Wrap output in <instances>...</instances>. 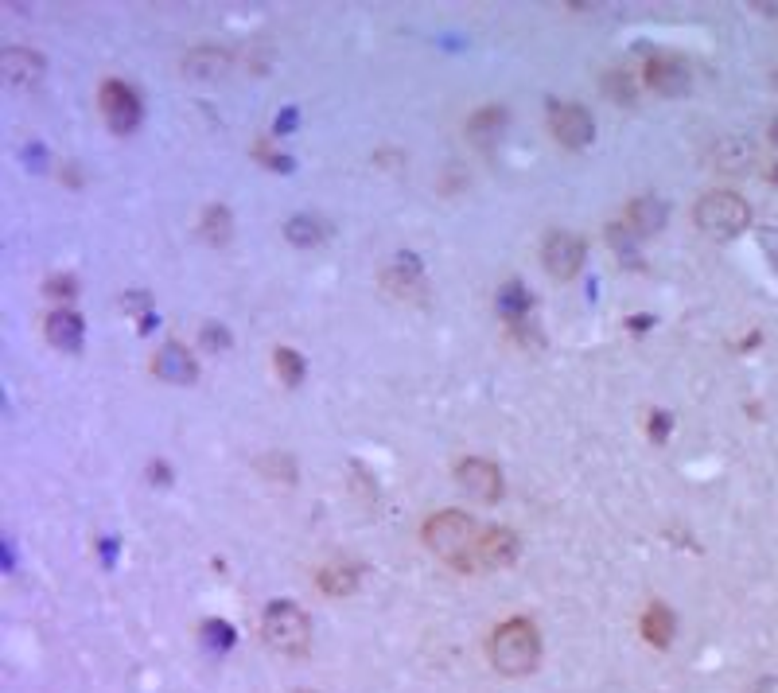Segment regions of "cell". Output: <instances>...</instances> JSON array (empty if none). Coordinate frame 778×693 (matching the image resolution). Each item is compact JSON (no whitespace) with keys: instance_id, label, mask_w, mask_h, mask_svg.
I'll return each instance as SVG.
<instances>
[{"instance_id":"cell-24","label":"cell","mask_w":778,"mask_h":693,"mask_svg":"<svg viewBox=\"0 0 778 693\" xmlns=\"http://www.w3.org/2000/svg\"><path fill=\"white\" fill-rule=\"evenodd\" d=\"M277 374H281V382H288V386H300V378H304V359L292 351V347H281L277 351Z\"/></svg>"},{"instance_id":"cell-17","label":"cell","mask_w":778,"mask_h":693,"mask_svg":"<svg viewBox=\"0 0 778 693\" xmlns=\"http://www.w3.org/2000/svg\"><path fill=\"white\" fill-rule=\"evenodd\" d=\"M502 125H506V110L487 106V110H479L475 117H471V121H467V133H471V141H479V145H491V141H498Z\"/></svg>"},{"instance_id":"cell-18","label":"cell","mask_w":778,"mask_h":693,"mask_svg":"<svg viewBox=\"0 0 778 693\" xmlns=\"http://www.w3.org/2000/svg\"><path fill=\"white\" fill-rule=\"evenodd\" d=\"M319 588L327 596H351L358 588V569L354 565H327V569H319Z\"/></svg>"},{"instance_id":"cell-3","label":"cell","mask_w":778,"mask_h":693,"mask_svg":"<svg viewBox=\"0 0 778 693\" xmlns=\"http://www.w3.org/2000/svg\"><path fill=\"white\" fill-rule=\"evenodd\" d=\"M697 226L712 238H736L751 226V207L743 203L736 191H708L693 207Z\"/></svg>"},{"instance_id":"cell-12","label":"cell","mask_w":778,"mask_h":693,"mask_svg":"<svg viewBox=\"0 0 778 693\" xmlns=\"http://www.w3.org/2000/svg\"><path fill=\"white\" fill-rule=\"evenodd\" d=\"M666 203L662 199H654V195H638L635 203L627 207V226L635 230V234H658L662 226H666Z\"/></svg>"},{"instance_id":"cell-2","label":"cell","mask_w":778,"mask_h":693,"mask_svg":"<svg viewBox=\"0 0 778 693\" xmlns=\"http://www.w3.org/2000/svg\"><path fill=\"white\" fill-rule=\"evenodd\" d=\"M487 655H491V666L506 678L533 674L537 662H541V635L530 620H506L495 627V635L487 643Z\"/></svg>"},{"instance_id":"cell-19","label":"cell","mask_w":778,"mask_h":693,"mask_svg":"<svg viewBox=\"0 0 778 693\" xmlns=\"http://www.w3.org/2000/svg\"><path fill=\"white\" fill-rule=\"evenodd\" d=\"M226 51H218V47H199V51H191L187 59H183V67L191 74H222L226 71Z\"/></svg>"},{"instance_id":"cell-21","label":"cell","mask_w":778,"mask_h":693,"mask_svg":"<svg viewBox=\"0 0 778 693\" xmlns=\"http://www.w3.org/2000/svg\"><path fill=\"white\" fill-rule=\"evenodd\" d=\"M230 226H234V219H230L226 207H207V211H203V238H207L211 246H222V242L230 238Z\"/></svg>"},{"instance_id":"cell-15","label":"cell","mask_w":778,"mask_h":693,"mask_svg":"<svg viewBox=\"0 0 778 693\" xmlns=\"http://www.w3.org/2000/svg\"><path fill=\"white\" fill-rule=\"evenodd\" d=\"M47 339L59 351H78L82 347V320L74 312H51L47 316Z\"/></svg>"},{"instance_id":"cell-9","label":"cell","mask_w":778,"mask_h":693,"mask_svg":"<svg viewBox=\"0 0 778 693\" xmlns=\"http://www.w3.org/2000/svg\"><path fill=\"white\" fill-rule=\"evenodd\" d=\"M456 483H460L467 495L483 499V503H495L502 495V472H498L491 460H463L456 468Z\"/></svg>"},{"instance_id":"cell-10","label":"cell","mask_w":778,"mask_h":693,"mask_svg":"<svg viewBox=\"0 0 778 693\" xmlns=\"http://www.w3.org/2000/svg\"><path fill=\"white\" fill-rule=\"evenodd\" d=\"M518 553H522V538H518L510 526H491V530H483V538H479V561H483V565L506 569V565L518 561Z\"/></svg>"},{"instance_id":"cell-22","label":"cell","mask_w":778,"mask_h":693,"mask_svg":"<svg viewBox=\"0 0 778 693\" xmlns=\"http://www.w3.org/2000/svg\"><path fill=\"white\" fill-rule=\"evenodd\" d=\"M716 160H720V168H724V172H743V164L751 160V145H747V141H736V137H728V141H720V145H716Z\"/></svg>"},{"instance_id":"cell-14","label":"cell","mask_w":778,"mask_h":693,"mask_svg":"<svg viewBox=\"0 0 778 693\" xmlns=\"http://www.w3.org/2000/svg\"><path fill=\"white\" fill-rule=\"evenodd\" d=\"M0 71H4V78H12V82H36L39 74H43V59L32 55V51H24V47H8L0 55Z\"/></svg>"},{"instance_id":"cell-23","label":"cell","mask_w":778,"mask_h":693,"mask_svg":"<svg viewBox=\"0 0 778 693\" xmlns=\"http://www.w3.org/2000/svg\"><path fill=\"white\" fill-rule=\"evenodd\" d=\"M284 234H288V242H292V246H316L319 238H323V226H319V219L296 215V219H288Z\"/></svg>"},{"instance_id":"cell-25","label":"cell","mask_w":778,"mask_h":693,"mask_svg":"<svg viewBox=\"0 0 778 693\" xmlns=\"http://www.w3.org/2000/svg\"><path fill=\"white\" fill-rule=\"evenodd\" d=\"M607 90L619 98V102H635V82L627 78V74H607Z\"/></svg>"},{"instance_id":"cell-8","label":"cell","mask_w":778,"mask_h":693,"mask_svg":"<svg viewBox=\"0 0 778 693\" xmlns=\"http://www.w3.org/2000/svg\"><path fill=\"white\" fill-rule=\"evenodd\" d=\"M646 86L654 94H662V98L685 94L689 90V67H685V59H677V55H654L646 63Z\"/></svg>"},{"instance_id":"cell-20","label":"cell","mask_w":778,"mask_h":693,"mask_svg":"<svg viewBox=\"0 0 778 693\" xmlns=\"http://www.w3.org/2000/svg\"><path fill=\"white\" fill-rule=\"evenodd\" d=\"M498 308L510 324H518V320L530 316V296H526L522 285H506V289H498Z\"/></svg>"},{"instance_id":"cell-1","label":"cell","mask_w":778,"mask_h":693,"mask_svg":"<svg viewBox=\"0 0 778 693\" xmlns=\"http://www.w3.org/2000/svg\"><path fill=\"white\" fill-rule=\"evenodd\" d=\"M479 526L467 518L463 511H440L432 514L425 522V546L444 561V565H452V569H460V573H471V569H479L483 561H479Z\"/></svg>"},{"instance_id":"cell-13","label":"cell","mask_w":778,"mask_h":693,"mask_svg":"<svg viewBox=\"0 0 778 693\" xmlns=\"http://www.w3.org/2000/svg\"><path fill=\"white\" fill-rule=\"evenodd\" d=\"M673 631H677V620H673V612L666 604H650L646 608V616H642V639L650 643V647H670L673 643Z\"/></svg>"},{"instance_id":"cell-27","label":"cell","mask_w":778,"mask_h":693,"mask_svg":"<svg viewBox=\"0 0 778 693\" xmlns=\"http://www.w3.org/2000/svg\"><path fill=\"white\" fill-rule=\"evenodd\" d=\"M47 292H55V296H71L74 281H71V277H67V281H51V289H47Z\"/></svg>"},{"instance_id":"cell-7","label":"cell","mask_w":778,"mask_h":693,"mask_svg":"<svg viewBox=\"0 0 778 693\" xmlns=\"http://www.w3.org/2000/svg\"><path fill=\"white\" fill-rule=\"evenodd\" d=\"M98 102H102V113H106L113 133H133V129H137V121H141V102H137L133 86H125V82H106Z\"/></svg>"},{"instance_id":"cell-4","label":"cell","mask_w":778,"mask_h":693,"mask_svg":"<svg viewBox=\"0 0 778 693\" xmlns=\"http://www.w3.org/2000/svg\"><path fill=\"white\" fill-rule=\"evenodd\" d=\"M261 635H265V643H269L273 651H281V655H304V651L312 647V623H308V616H304L296 604H288V600L265 608Z\"/></svg>"},{"instance_id":"cell-11","label":"cell","mask_w":778,"mask_h":693,"mask_svg":"<svg viewBox=\"0 0 778 693\" xmlns=\"http://www.w3.org/2000/svg\"><path fill=\"white\" fill-rule=\"evenodd\" d=\"M152 370H156L164 382H172V386H187V382H195V378H199V366H195V359H191V351H187V347H179V343L160 347V355H156Z\"/></svg>"},{"instance_id":"cell-28","label":"cell","mask_w":778,"mask_h":693,"mask_svg":"<svg viewBox=\"0 0 778 693\" xmlns=\"http://www.w3.org/2000/svg\"><path fill=\"white\" fill-rule=\"evenodd\" d=\"M771 137H775V141H778V125H775V129H771Z\"/></svg>"},{"instance_id":"cell-26","label":"cell","mask_w":778,"mask_h":693,"mask_svg":"<svg viewBox=\"0 0 778 693\" xmlns=\"http://www.w3.org/2000/svg\"><path fill=\"white\" fill-rule=\"evenodd\" d=\"M203 339H207V343H218V347H226V343H230V335H226V331H214V328H203Z\"/></svg>"},{"instance_id":"cell-5","label":"cell","mask_w":778,"mask_h":693,"mask_svg":"<svg viewBox=\"0 0 778 693\" xmlns=\"http://www.w3.org/2000/svg\"><path fill=\"white\" fill-rule=\"evenodd\" d=\"M584 238H576L572 230H553L549 238H545V246H541V261H545V269L557 277V281H568V277H576L580 273V265H584Z\"/></svg>"},{"instance_id":"cell-6","label":"cell","mask_w":778,"mask_h":693,"mask_svg":"<svg viewBox=\"0 0 778 693\" xmlns=\"http://www.w3.org/2000/svg\"><path fill=\"white\" fill-rule=\"evenodd\" d=\"M549 129H553V137L565 148H584L592 145V137H596L592 113L584 110V106H572V102H557L549 110Z\"/></svg>"},{"instance_id":"cell-16","label":"cell","mask_w":778,"mask_h":693,"mask_svg":"<svg viewBox=\"0 0 778 693\" xmlns=\"http://www.w3.org/2000/svg\"><path fill=\"white\" fill-rule=\"evenodd\" d=\"M386 285L397 296H425V281H421V269L409 254H401V261L386 273Z\"/></svg>"},{"instance_id":"cell-29","label":"cell","mask_w":778,"mask_h":693,"mask_svg":"<svg viewBox=\"0 0 778 693\" xmlns=\"http://www.w3.org/2000/svg\"><path fill=\"white\" fill-rule=\"evenodd\" d=\"M296 693H312V690H296Z\"/></svg>"}]
</instances>
